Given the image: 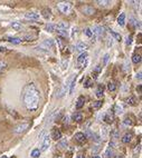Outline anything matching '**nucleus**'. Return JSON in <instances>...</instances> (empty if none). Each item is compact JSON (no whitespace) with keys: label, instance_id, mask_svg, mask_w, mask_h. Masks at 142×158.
<instances>
[{"label":"nucleus","instance_id":"nucleus-1","mask_svg":"<svg viewBox=\"0 0 142 158\" xmlns=\"http://www.w3.org/2000/svg\"><path fill=\"white\" fill-rule=\"evenodd\" d=\"M24 104L27 110L29 111H35L39 107V100H40V95L39 90L34 83L27 85L24 89Z\"/></svg>","mask_w":142,"mask_h":158},{"label":"nucleus","instance_id":"nucleus-2","mask_svg":"<svg viewBox=\"0 0 142 158\" xmlns=\"http://www.w3.org/2000/svg\"><path fill=\"white\" fill-rule=\"evenodd\" d=\"M55 46V41L53 40V39H47V40H45V41H43L40 43V46L39 47H37L36 49H45V51H48L49 49H51L53 47Z\"/></svg>","mask_w":142,"mask_h":158},{"label":"nucleus","instance_id":"nucleus-3","mask_svg":"<svg viewBox=\"0 0 142 158\" xmlns=\"http://www.w3.org/2000/svg\"><path fill=\"white\" fill-rule=\"evenodd\" d=\"M57 7H58L59 11L64 15L68 14L71 11V3L69 2H66V1H62V2H58L57 3Z\"/></svg>","mask_w":142,"mask_h":158},{"label":"nucleus","instance_id":"nucleus-4","mask_svg":"<svg viewBox=\"0 0 142 158\" xmlns=\"http://www.w3.org/2000/svg\"><path fill=\"white\" fill-rule=\"evenodd\" d=\"M29 126H30V124L29 123H21V124H18V125L14 128V133L15 134H23L25 133L26 130L29 128Z\"/></svg>","mask_w":142,"mask_h":158},{"label":"nucleus","instance_id":"nucleus-5","mask_svg":"<svg viewBox=\"0 0 142 158\" xmlns=\"http://www.w3.org/2000/svg\"><path fill=\"white\" fill-rule=\"evenodd\" d=\"M87 58H88V54L87 52H82L78 58H77V65L80 66V68H83L85 67L86 62H87Z\"/></svg>","mask_w":142,"mask_h":158},{"label":"nucleus","instance_id":"nucleus-6","mask_svg":"<svg viewBox=\"0 0 142 158\" xmlns=\"http://www.w3.org/2000/svg\"><path fill=\"white\" fill-rule=\"evenodd\" d=\"M50 145V137L48 135H46L44 138H43V142H42V151H46L48 149Z\"/></svg>","mask_w":142,"mask_h":158},{"label":"nucleus","instance_id":"nucleus-7","mask_svg":"<svg viewBox=\"0 0 142 158\" xmlns=\"http://www.w3.org/2000/svg\"><path fill=\"white\" fill-rule=\"evenodd\" d=\"M74 139H75L76 142H78V144H84V142H86V136H85V134L83 133H76L74 135Z\"/></svg>","mask_w":142,"mask_h":158},{"label":"nucleus","instance_id":"nucleus-8","mask_svg":"<svg viewBox=\"0 0 142 158\" xmlns=\"http://www.w3.org/2000/svg\"><path fill=\"white\" fill-rule=\"evenodd\" d=\"M81 10H82L84 15H87V16H92V15L95 14V9L91 7V6H84V7L81 8Z\"/></svg>","mask_w":142,"mask_h":158},{"label":"nucleus","instance_id":"nucleus-9","mask_svg":"<svg viewBox=\"0 0 142 158\" xmlns=\"http://www.w3.org/2000/svg\"><path fill=\"white\" fill-rule=\"evenodd\" d=\"M51 138H53L54 140H59V139L62 138V133H60V130L57 129V128H54L53 132H51Z\"/></svg>","mask_w":142,"mask_h":158},{"label":"nucleus","instance_id":"nucleus-10","mask_svg":"<svg viewBox=\"0 0 142 158\" xmlns=\"http://www.w3.org/2000/svg\"><path fill=\"white\" fill-rule=\"evenodd\" d=\"M75 49L77 51H82V52H86V49H88V46L86 45V43H84V42H78L77 45H76Z\"/></svg>","mask_w":142,"mask_h":158},{"label":"nucleus","instance_id":"nucleus-11","mask_svg":"<svg viewBox=\"0 0 142 158\" xmlns=\"http://www.w3.org/2000/svg\"><path fill=\"white\" fill-rule=\"evenodd\" d=\"M68 27H69L68 22L60 21V22H58L57 25H55V29H57V30H66Z\"/></svg>","mask_w":142,"mask_h":158},{"label":"nucleus","instance_id":"nucleus-12","mask_svg":"<svg viewBox=\"0 0 142 158\" xmlns=\"http://www.w3.org/2000/svg\"><path fill=\"white\" fill-rule=\"evenodd\" d=\"M108 135H109V129L106 126H103L102 129H101V140H104L108 138Z\"/></svg>","mask_w":142,"mask_h":158},{"label":"nucleus","instance_id":"nucleus-13","mask_svg":"<svg viewBox=\"0 0 142 158\" xmlns=\"http://www.w3.org/2000/svg\"><path fill=\"white\" fill-rule=\"evenodd\" d=\"M132 137H133L132 133H126V135L122 137V142H123V144H129V142L132 140Z\"/></svg>","mask_w":142,"mask_h":158},{"label":"nucleus","instance_id":"nucleus-14","mask_svg":"<svg viewBox=\"0 0 142 158\" xmlns=\"http://www.w3.org/2000/svg\"><path fill=\"white\" fill-rule=\"evenodd\" d=\"M84 104H85V98L83 96H80L77 98V101H76V108L81 109L82 107H84Z\"/></svg>","mask_w":142,"mask_h":158},{"label":"nucleus","instance_id":"nucleus-15","mask_svg":"<svg viewBox=\"0 0 142 158\" xmlns=\"http://www.w3.org/2000/svg\"><path fill=\"white\" fill-rule=\"evenodd\" d=\"M117 24L119 26H121V27H123V26L126 25V14H120V16L117 18Z\"/></svg>","mask_w":142,"mask_h":158},{"label":"nucleus","instance_id":"nucleus-16","mask_svg":"<svg viewBox=\"0 0 142 158\" xmlns=\"http://www.w3.org/2000/svg\"><path fill=\"white\" fill-rule=\"evenodd\" d=\"M6 39H7V41L11 42V43H14V45H19L20 42L23 41L20 38H17V37H7Z\"/></svg>","mask_w":142,"mask_h":158},{"label":"nucleus","instance_id":"nucleus-17","mask_svg":"<svg viewBox=\"0 0 142 158\" xmlns=\"http://www.w3.org/2000/svg\"><path fill=\"white\" fill-rule=\"evenodd\" d=\"M25 18H27V19H34V20H37V19H39V15L36 14V12H27V14H25Z\"/></svg>","mask_w":142,"mask_h":158},{"label":"nucleus","instance_id":"nucleus-18","mask_svg":"<svg viewBox=\"0 0 142 158\" xmlns=\"http://www.w3.org/2000/svg\"><path fill=\"white\" fill-rule=\"evenodd\" d=\"M104 120L108 123V124H112L113 121H114V116L111 114V113H106L105 114V116H104Z\"/></svg>","mask_w":142,"mask_h":158},{"label":"nucleus","instance_id":"nucleus-19","mask_svg":"<svg viewBox=\"0 0 142 158\" xmlns=\"http://www.w3.org/2000/svg\"><path fill=\"white\" fill-rule=\"evenodd\" d=\"M42 16L45 18V19H49L50 17H51V11H50V9L48 8H44L42 10Z\"/></svg>","mask_w":142,"mask_h":158},{"label":"nucleus","instance_id":"nucleus-20","mask_svg":"<svg viewBox=\"0 0 142 158\" xmlns=\"http://www.w3.org/2000/svg\"><path fill=\"white\" fill-rule=\"evenodd\" d=\"M103 95H104V86H103V85H99V87H97V89H96V96H97L99 98H102Z\"/></svg>","mask_w":142,"mask_h":158},{"label":"nucleus","instance_id":"nucleus-21","mask_svg":"<svg viewBox=\"0 0 142 158\" xmlns=\"http://www.w3.org/2000/svg\"><path fill=\"white\" fill-rule=\"evenodd\" d=\"M96 3L100 7H108L109 5H111V1H108V0H97Z\"/></svg>","mask_w":142,"mask_h":158},{"label":"nucleus","instance_id":"nucleus-22","mask_svg":"<svg viewBox=\"0 0 142 158\" xmlns=\"http://www.w3.org/2000/svg\"><path fill=\"white\" fill-rule=\"evenodd\" d=\"M75 83H76V77H74L72 79V81L69 83V95H72L74 92V88H75Z\"/></svg>","mask_w":142,"mask_h":158},{"label":"nucleus","instance_id":"nucleus-23","mask_svg":"<svg viewBox=\"0 0 142 158\" xmlns=\"http://www.w3.org/2000/svg\"><path fill=\"white\" fill-rule=\"evenodd\" d=\"M11 27H12V29H15V30H20L21 28H23V25L20 24V22H18V21H15V22H11Z\"/></svg>","mask_w":142,"mask_h":158},{"label":"nucleus","instance_id":"nucleus-24","mask_svg":"<svg viewBox=\"0 0 142 158\" xmlns=\"http://www.w3.org/2000/svg\"><path fill=\"white\" fill-rule=\"evenodd\" d=\"M141 55H133V57H132V61H133L134 64H140L141 62Z\"/></svg>","mask_w":142,"mask_h":158},{"label":"nucleus","instance_id":"nucleus-25","mask_svg":"<svg viewBox=\"0 0 142 158\" xmlns=\"http://www.w3.org/2000/svg\"><path fill=\"white\" fill-rule=\"evenodd\" d=\"M110 33L113 36V38H114L115 40H119V41H120V40L122 39L121 35H120V33H115V31H113V30H110Z\"/></svg>","mask_w":142,"mask_h":158},{"label":"nucleus","instance_id":"nucleus-26","mask_svg":"<svg viewBox=\"0 0 142 158\" xmlns=\"http://www.w3.org/2000/svg\"><path fill=\"white\" fill-rule=\"evenodd\" d=\"M126 102H128L129 105H131V106H134V105L137 104V99H135L134 96H131V97H129V98L126 99Z\"/></svg>","mask_w":142,"mask_h":158},{"label":"nucleus","instance_id":"nucleus-27","mask_svg":"<svg viewBox=\"0 0 142 158\" xmlns=\"http://www.w3.org/2000/svg\"><path fill=\"white\" fill-rule=\"evenodd\" d=\"M112 155H113V150H112V147H108L106 150H105V154H104V156L105 158H110L112 157Z\"/></svg>","mask_w":142,"mask_h":158},{"label":"nucleus","instance_id":"nucleus-28","mask_svg":"<svg viewBox=\"0 0 142 158\" xmlns=\"http://www.w3.org/2000/svg\"><path fill=\"white\" fill-rule=\"evenodd\" d=\"M101 70H102V66H96L95 67V69L93 70V73H92V75H94L93 77H94V78H96V77H97L96 75H99V74H100Z\"/></svg>","mask_w":142,"mask_h":158},{"label":"nucleus","instance_id":"nucleus-29","mask_svg":"<svg viewBox=\"0 0 142 158\" xmlns=\"http://www.w3.org/2000/svg\"><path fill=\"white\" fill-rule=\"evenodd\" d=\"M108 89H109L110 92H114V90L117 89L115 83H113V81H110V83H108Z\"/></svg>","mask_w":142,"mask_h":158},{"label":"nucleus","instance_id":"nucleus-30","mask_svg":"<svg viewBox=\"0 0 142 158\" xmlns=\"http://www.w3.org/2000/svg\"><path fill=\"white\" fill-rule=\"evenodd\" d=\"M102 106H103V102H102L101 100H97V101H94V102H93V107L95 109H100Z\"/></svg>","mask_w":142,"mask_h":158},{"label":"nucleus","instance_id":"nucleus-31","mask_svg":"<svg viewBox=\"0 0 142 158\" xmlns=\"http://www.w3.org/2000/svg\"><path fill=\"white\" fill-rule=\"evenodd\" d=\"M32 157L34 158H38L39 156H40V150L39 149H34L33 151H32V155H30Z\"/></svg>","mask_w":142,"mask_h":158},{"label":"nucleus","instance_id":"nucleus-32","mask_svg":"<svg viewBox=\"0 0 142 158\" xmlns=\"http://www.w3.org/2000/svg\"><path fill=\"white\" fill-rule=\"evenodd\" d=\"M84 33H85V36H86V37H88V38L93 37L92 29H90V28H85V29H84Z\"/></svg>","mask_w":142,"mask_h":158},{"label":"nucleus","instance_id":"nucleus-33","mask_svg":"<svg viewBox=\"0 0 142 158\" xmlns=\"http://www.w3.org/2000/svg\"><path fill=\"white\" fill-rule=\"evenodd\" d=\"M93 86V80L92 79H90V78H88V79H86V80H85V83H84V87H85V88H90V87H92Z\"/></svg>","mask_w":142,"mask_h":158},{"label":"nucleus","instance_id":"nucleus-34","mask_svg":"<svg viewBox=\"0 0 142 158\" xmlns=\"http://www.w3.org/2000/svg\"><path fill=\"white\" fill-rule=\"evenodd\" d=\"M73 118H74V120L77 121V123H80V121L83 120V116H82V114H75V115L73 116Z\"/></svg>","mask_w":142,"mask_h":158},{"label":"nucleus","instance_id":"nucleus-35","mask_svg":"<svg viewBox=\"0 0 142 158\" xmlns=\"http://www.w3.org/2000/svg\"><path fill=\"white\" fill-rule=\"evenodd\" d=\"M100 150H101V145L100 144H97V145H95V146L92 148V153L93 154H97Z\"/></svg>","mask_w":142,"mask_h":158},{"label":"nucleus","instance_id":"nucleus-36","mask_svg":"<svg viewBox=\"0 0 142 158\" xmlns=\"http://www.w3.org/2000/svg\"><path fill=\"white\" fill-rule=\"evenodd\" d=\"M91 137H92V139H93V140H94V142H97V144H99V142H101L100 136H99V135H96V134H94V133H93V134H92V136H91Z\"/></svg>","mask_w":142,"mask_h":158},{"label":"nucleus","instance_id":"nucleus-37","mask_svg":"<svg viewBox=\"0 0 142 158\" xmlns=\"http://www.w3.org/2000/svg\"><path fill=\"white\" fill-rule=\"evenodd\" d=\"M6 68H7V64H6L5 61H0V74H1L3 70H6Z\"/></svg>","mask_w":142,"mask_h":158},{"label":"nucleus","instance_id":"nucleus-38","mask_svg":"<svg viewBox=\"0 0 142 158\" xmlns=\"http://www.w3.org/2000/svg\"><path fill=\"white\" fill-rule=\"evenodd\" d=\"M35 38H36V36H34V35H26L25 37H24V39L27 40V41H32Z\"/></svg>","mask_w":142,"mask_h":158},{"label":"nucleus","instance_id":"nucleus-39","mask_svg":"<svg viewBox=\"0 0 142 158\" xmlns=\"http://www.w3.org/2000/svg\"><path fill=\"white\" fill-rule=\"evenodd\" d=\"M46 30H47V31H49V33H53V31L55 30V25H51V24L47 25L46 26Z\"/></svg>","mask_w":142,"mask_h":158},{"label":"nucleus","instance_id":"nucleus-40","mask_svg":"<svg viewBox=\"0 0 142 158\" xmlns=\"http://www.w3.org/2000/svg\"><path fill=\"white\" fill-rule=\"evenodd\" d=\"M132 38H133V36H132V35H129V36L126 37V43L128 45V46H130V45L132 43Z\"/></svg>","mask_w":142,"mask_h":158},{"label":"nucleus","instance_id":"nucleus-41","mask_svg":"<svg viewBox=\"0 0 142 158\" xmlns=\"http://www.w3.org/2000/svg\"><path fill=\"white\" fill-rule=\"evenodd\" d=\"M123 125L124 126H132L133 125V123H132V120H131V119L126 118V119H124V121H123Z\"/></svg>","mask_w":142,"mask_h":158},{"label":"nucleus","instance_id":"nucleus-42","mask_svg":"<svg viewBox=\"0 0 142 158\" xmlns=\"http://www.w3.org/2000/svg\"><path fill=\"white\" fill-rule=\"evenodd\" d=\"M109 58H110V55L109 54H105V55H104V58H103V66H105V65L108 64Z\"/></svg>","mask_w":142,"mask_h":158},{"label":"nucleus","instance_id":"nucleus-43","mask_svg":"<svg viewBox=\"0 0 142 158\" xmlns=\"http://www.w3.org/2000/svg\"><path fill=\"white\" fill-rule=\"evenodd\" d=\"M122 110H123V109H122V107H121L120 105H115V113H117V114H121Z\"/></svg>","mask_w":142,"mask_h":158},{"label":"nucleus","instance_id":"nucleus-44","mask_svg":"<svg viewBox=\"0 0 142 158\" xmlns=\"http://www.w3.org/2000/svg\"><path fill=\"white\" fill-rule=\"evenodd\" d=\"M66 146H67V140H66V139H63L62 142H59V147L64 148V147H66Z\"/></svg>","mask_w":142,"mask_h":158},{"label":"nucleus","instance_id":"nucleus-45","mask_svg":"<svg viewBox=\"0 0 142 158\" xmlns=\"http://www.w3.org/2000/svg\"><path fill=\"white\" fill-rule=\"evenodd\" d=\"M140 149H141V146H140V145L135 146V149H134V156H137V155L140 153Z\"/></svg>","mask_w":142,"mask_h":158},{"label":"nucleus","instance_id":"nucleus-46","mask_svg":"<svg viewBox=\"0 0 142 158\" xmlns=\"http://www.w3.org/2000/svg\"><path fill=\"white\" fill-rule=\"evenodd\" d=\"M131 21H132V22H131V25L133 26V27H135V28L140 26V24H139V21H137L135 19H131Z\"/></svg>","mask_w":142,"mask_h":158},{"label":"nucleus","instance_id":"nucleus-47","mask_svg":"<svg viewBox=\"0 0 142 158\" xmlns=\"http://www.w3.org/2000/svg\"><path fill=\"white\" fill-rule=\"evenodd\" d=\"M58 33L60 35V36H63V37H65L66 38L67 36H68V33H67L66 30H58Z\"/></svg>","mask_w":142,"mask_h":158},{"label":"nucleus","instance_id":"nucleus-48","mask_svg":"<svg viewBox=\"0 0 142 158\" xmlns=\"http://www.w3.org/2000/svg\"><path fill=\"white\" fill-rule=\"evenodd\" d=\"M6 51H7L6 47H0V52H6Z\"/></svg>","mask_w":142,"mask_h":158},{"label":"nucleus","instance_id":"nucleus-49","mask_svg":"<svg viewBox=\"0 0 142 158\" xmlns=\"http://www.w3.org/2000/svg\"><path fill=\"white\" fill-rule=\"evenodd\" d=\"M66 66H67V60H66V61L64 60V61H63V69H65V68H66Z\"/></svg>","mask_w":142,"mask_h":158},{"label":"nucleus","instance_id":"nucleus-50","mask_svg":"<svg viewBox=\"0 0 142 158\" xmlns=\"http://www.w3.org/2000/svg\"><path fill=\"white\" fill-rule=\"evenodd\" d=\"M137 92H139V94H141V85H139V87L137 88Z\"/></svg>","mask_w":142,"mask_h":158},{"label":"nucleus","instance_id":"nucleus-51","mask_svg":"<svg viewBox=\"0 0 142 158\" xmlns=\"http://www.w3.org/2000/svg\"><path fill=\"white\" fill-rule=\"evenodd\" d=\"M137 78H138V79H141V71H140L139 74H137Z\"/></svg>","mask_w":142,"mask_h":158},{"label":"nucleus","instance_id":"nucleus-52","mask_svg":"<svg viewBox=\"0 0 142 158\" xmlns=\"http://www.w3.org/2000/svg\"><path fill=\"white\" fill-rule=\"evenodd\" d=\"M76 158H84V155L80 154V155H77V156H76Z\"/></svg>","mask_w":142,"mask_h":158},{"label":"nucleus","instance_id":"nucleus-53","mask_svg":"<svg viewBox=\"0 0 142 158\" xmlns=\"http://www.w3.org/2000/svg\"><path fill=\"white\" fill-rule=\"evenodd\" d=\"M0 158H8L7 156H2V157H0Z\"/></svg>","mask_w":142,"mask_h":158},{"label":"nucleus","instance_id":"nucleus-54","mask_svg":"<svg viewBox=\"0 0 142 158\" xmlns=\"http://www.w3.org/2000/svg\"><path fill=\"white\" fill-rule=\"evenodd\" d=\"M93 158H101V157H99V156H94Z\"/></svg>","mask_w":142,"mask_h":158},{"label":"nucleus","instance_id":"nucleus-55","mask_svg":"<svg viewBox=\"0 0 142 158\" xmlns=\"http://www.w3.org/2000/svg\"><path fill=\"white\" fill-rule=\"evenodd\" d=\"M119 158H122V157H119Z\"/></svg>","mask_w":142,"mask_h":158}]
</instances>
